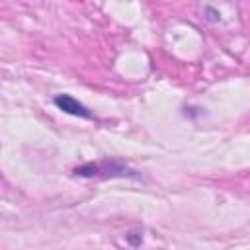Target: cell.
<instances>
[{"mask_svg": "<svg viewBox=\"0 0 250 250\" xmlns=\"http://www.w3.org/2000/svg\"><path fill=\"white\" fill-rule=\"evenodd\" d=\"M72 176L76 178H86V180H107V178H129V180H139L141 174L131 168L125 160L117 156H107L96 162H84L72 170Z\"/></svg>", "mask_w": 250, "mask_h": 250, "instance_id": "cell-1", "label": "cell"}, {"mask_svg": "<svg viewBox=\"0 0 250 250\" xmlns=\"http://www.w3.org/2000/svg\"><path fill=\"white\" fill-rule=\"evenodd\" d=\"M53 104L62 111V113H68V115H74V117H80V119H94V113L92 109H88L82 102H78L74 96L70 94H57L53 98Z\"/></svg>", "mask_w": 250, "mask_h": 250, "instance_id": "cell-2", "label": "cell"}, {"mask_svg": "<svg viewBox=\"0 0 250 250\" xmlns=\"http://www.w3.org/2000/svg\"><path fill=\"white\" fill-rule=\"evenodd\" d=\"M203 16H205V20H207V21H213V23L221 21V12H219V10H215V8H211V6H207V8L203 10Z\"/></svg>", "mask_w": 250, "mask_h": 250, "instance_id": "cell-3", "label": "cell"}, {"mask_svg": "<svg viewBox=\"0 0 250 250\" xmlns=\"http://www.w3.org/2000/svg\"><path fill=\"white\" fill-rule=\"evenodd\" d=\"M125 238H127V242H129L131 246H139V244L143 242V230H141V232H139V230H137V232L131 230V232L125 234Z\"/></svg>", "mask_w": 250, "mask_h": 250, "instance_id": "cell-4", "label": "cell"}]
</instances>
